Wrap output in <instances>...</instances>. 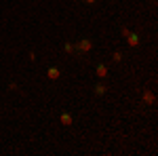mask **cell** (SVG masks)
<instances>
[{"label":"cell","instance_id":"obj_4","mask_svg":"<svg viewBox=\"0 0 158 156\" xmlns=\"http://www.w3.org/2000/svg\"><path fill=\"white\" fill-rule=\"evenodd\" d=\"M127 42H129V47H137L139 44V36L137 34H129L127 36Z\"/></svg>","mask_w":158,"mask_h":156},{"label":"cell","instance_id":"obj_2","mask_svg":"<svg viewBox=\"0 0 158 156\" xmlns=\"http://www.w3.org/2000/svg\"><path fill=\"white\" fill-rule=\"evenodd\" d=\"M143 101H146L148 106H154V101H156L154 93H152V91H146V93H143Z\"/></svg>","mask_w":158,"mask_h":156},{"label":"cell","instance_id":"obj_6","mask_svg":"<svg viewBox=\"0 0 158 156\" xmlns=\"http://www.w3.org/2000/svg\"><path fill=\"white\" fill-rule=\"evenodd\" d=\"M61 124L70 127V124H72V116H70V114H61Z\"/></svg>","mask_w":158,"mask_h":156},{"label":"cell","instance_id":"obj_11","mask_svg":"<svg viewBox=\"0 0 158 156\" xmlns=\"http://www.w3.org/2000/svg\"><path fill=\"white\" fill-rule=\"evenodd\" d=\"M85 2H86V4H93V2H95V0H85Z\"/></svg>","mask_w":158,"mask_h":156},{"label":"cell","instance_id":"obj_7","mask_svg":"<svg viewBox=\"0 0 158 156\" xmlns=\"http://www.w3.org/2000/svg\"><path fill=\"white\" fill-rule=\"evenodd\" d=\"M106 91H108V86H106V84H97V86H95V93H97V95H103Z\"/></svg>","mask_w":158,"mask_h":156},{"label":"cell","instance_id":"obj_8","mask_svg":"<svg viewBox=\"0 0 158 156\" xmlns=\"http://www.w3.org/2000/svg\"><path fill=\"white\" fill-rule=\"evenodd\" d=\"M65 51H68V53H74V44H72V42L65 44Z\"/></svg>","mask_w":158,"mask_h":156},{"label":"cell","instance_id":"obj_5","mask_svg":"<svg viewBox=\"0 0 158 156\" xmlns=\"http://www.w3.org/2000/svg\"><path fill=\"white\" fill-rule=\"evenodd\" d=\"M97 76L99 78H106V76H108V65H103V63L97 65Z\"/></svg>","mask_w":158,"mask_h":156},{"label":"cell","instance_id":"obj_10","mask_svg":"<svg viewBox=\"0 0 158 156\" xmlns=\"http://www.w3.org/2000/svg\"><path fill=\"white\" fill-rule=\"evenodd\" d=\"M122 59V53H114V61H120Z\"/></svg>","mask_w":158,"mask_h":156},{"label":"cell","instance_id":"obj_9","mask_svg":"<svg viewBox=\"0 0 158 156\" xmlns=\"http://www.w3.org/2000/svg\"><path fill=\"white\" fill-rule=\"evenodd\" d=\"M129 34H131V30H129V27H122V36L127 38V36H129Z\"/></svg>","mask_w":158,"mask_h":156},{"label":"cell","instance_id":"obj_1","mask_svg":"<svg viewBox=\"0 0 158 156\" xmlns=\"http://www.w3.org/2000/svg\"><path fill=\"white\" fill-rule=\"evenodd\" d=\"M74 48H78V51L86 53V51H91V48H93V42H91L89 38H82V40H78V44H76Z\"/></svg>","mask_w":158,"mask_h":156},{"label":"cell","instance_id":"obj_3","mask_svg":"<svg viewBox=\"0 0 158 156\" xmlns=\"http://www.w3.org/2000/svg\"><path fill=\"white\" fill-rule=\"evenodd\" d=\"M47 76H49L51 80H57L61 76V72H59V68H49V72H47Z\"/></svg>","mask_w":158,"mask_h":156}]
</instances>
